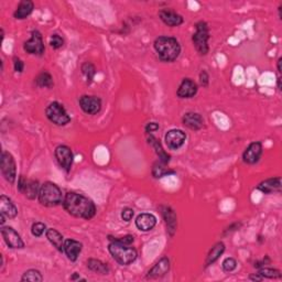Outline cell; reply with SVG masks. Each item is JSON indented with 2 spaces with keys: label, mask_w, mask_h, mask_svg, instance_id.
Segmentation results:
<instances>
[{
  "label": "cell",
  "mask_w": 282,
  "mask_h": 282,
  "mask_svg": "<svg viewBox=\"0 0 282 282\" xmlns=\"http://www.w3.org/2000/svg\"><path fill=\"white\" fill-rule=\"evenodd\" d=\"M262 278L267 279H278L281 278V272L278 269H272V268H266V267H262V268L258 272Z\"/></svg>",
  "instance_id": "33"
},
{
  "label": "cell",
  "mask_w": 282,
  "mask_h": 282,
  "mask_svg": "<svg viewBox=\"0 0 282 282\" xmlns=\"http://www.w3.org/2000/svg\"><path fill=\"white\" fill-rule=\"evenodd\" d=\"M33 9H35V3L31 0H22L20 3L18 4L16 11L13 13V17L18 19V20H23V19L28 18L32 13Z\"/></svg>",
  "instance_id": "24"
},
{
  "label": "cell",
  "mask_w": 282,
  "mask_h": 282,
  "mask_svg": "<svg viewBox=\"0 0 282 282\" xmlns=\"http://www.w3.org/2000/svg\"><path fill=\"white\" fill-rule=\"evenodd\" d=\"M208 82H209V76L207 74V72L203 70L200 73V83L203 86V87H207Z\"/></svg>",
  "instance_id": "40"
},
{
  "label": "cell",
  "mask_w": 282,
  "mask_h": 282,
  "mask_svg": "<svg viewBox=\"0 0 282 282\" xmlns=\"http://www.w3.org/2000/svg\"><path fill=\"white\" fill-rule=\"evenodd\" d=\"M257 190L265 194H271L275 192H280L281 191V178L277 176V178H270L266 181H262L259 185L257 186Z\"/></svg>",
  "instance_id": "22"
},
{
  "label": "cell",
  "mask_w": 282,
  "mask_h": 282,
  "mask_svg": "<svg viewBox=\"0 0 282 282\" xmlns=\"http://www.w3.org/2000/svg\"><path fill=\"white\" fill-rule=\"evenodd\" d=\"M161 213L165 221L166 227H168V232L170 234V236H173L176 231V224H178L174 211L170 206H161Z\"/></svg>",
  "instance_id": "23"
},
{
  "label": "cell",
  "mask_w": 282,
  "mask_h": 282,
  "mask_svg": "<svg viewBox=\"0 0 282 282\" xmlns=\"http://www.w3.org/2000/svg\"><path fill=\"white\" fill-rule=\"evenodd\" d=\"M163 165L164 164H162L161 162H157V163H155L154 168H152V175H154L156 179H160V178H163V176L175 173L173 170L166 169Z\"/></svg>",
  "instance_id": "30"
},
{
  "label": "cell",
  "mask_w": 282,
  "mask_h": 282,
  "mask_svg": "<svg viewBox=\"0 0 282 282\" xmlns=\"http://www.w3.org/2000/svg\"><path fill=\"white\" fill-rule=\"evenodd\" d=\"M1 235L3 241L6 242L9 248L11 249H23L25 248V242L22 241L21 236L10 226L1 227Z\"/></svg>",
  "instance_id": "11"
},
{
  "label": "cell",
  "mask_w": 282,
  "mask_h": 282,
  "mask_svg": "<svg viewBox=\"0 0 282 282\" xmlns=\"http://www.w3.org/2000/svg\"><path fill=\"white\" fill-rule=\"evenodd\" d=\"M50 45H51V47H53V49H55V50L60 49V47H62V46L64 45L63 38H62L59 35L51 36V38H50Z\"/></svg>",
  "instance_id": "37"
},
{
  "label": "cell",
  "mask_w": 282,
  "mask_h": 282,
  "mask_svg": "<svg viewBox=\"0 0 282 282\" xmlns=\"http://www.w3.org/2000/svg\"><path fill=\"white\" fill-rule=\"evenodd\" d=\"M0 169L3 178L7 182L10 184H14L17 179V169H16V161H14L11 154L7 151H2L1 160H0Z\"/></svg>",
  "instance_id": "7"
},
{
  "label": "cell",
  "mask_w": 282,
  "mask_h": 282,
  "mask_svg": "<svg viewBox=\"0 0 282 282\" xmlns=\"http://www.w3.org/2000/svg\"><path fill=\"white\" fill-rule=\"evenodd\" d=\"M80 107L87 115H97L102 109V99L97 96L83 95L79 100Z\"/></svg>",
  "instance_id": "12"
},
{
  "label": "cell",
  "mask_w": 282,
  "mask_h": 282,
  "mask_svg": "<svg viewBox=\"0 0 282 282\" xmlns=\"http://www.w3.org/2000/svg\"><path fill=\"white\" fill-rule=\"evenodd\" d=\"M133 215H135V211H133L132 208H130V207L123 208L122 212H121V218H122V221L130 222L131 219H132V217H133Z\"/></svg>",
  "instance_id": "38"
},
{
  "label": "cell",
  "mask_w": 282,
  "mask_h": 282,
  "mask_svg": "<svg viewBox=\"0 0 282 282\" xmlns=\"http://www.w3.org/2000/svg\"><path fill=\"white\" fill-rule=\"evenodd\" d=\"M13 69L17 73H22L23 69H25V64H23L22 60L19 59V57H14L13 59Z\"/></svg>",
  "instance_id": "39"
},
{
  "label": "cell",
  "mask_w": 282,
  "mask_h": 282,
  "mask_svg": "<svg viewBox=\"0 0 282 282\" xmlns=\"http://www.w3.org/2000/svg\"><path fill=\"white\" fill-rule=\"evenodd\" d=\"M45 236L47 238V241H49L52 245L55 247L56 250H59L60 252H63L64 238L60 232H57L54 228H49V229H46Z\"/></svg>",
  "instance_id": "25"
},
{
  "label": "cell",
  "mask_w": 282,
  "mask_h": 282,
  "mask_svg": "<svg viewBox=\"0 0 282 282\" xmlns=\"http://www.w3.org/2000/svg\"><path fill=\"white\" fill-rule=\"evenodd\" d=\"M35 83L38 87L41 88H51L53 87V78L47 72H41L35 80Z\"/></svg>",
  "instance_id": "29"
},
{
  "label": "cell",
  "mask_w": 282,
  "mask_h": 282,
  "mask_svg": "<svg viewBox=\"0 0 282 282\" xmlns=\"http://www.w3.org/2000/svg\"><path fill=\"white\" fill-rule=\"evenodd\" d=\"M224 251H225V243L223 242H218L217 243H215V245L212 247V249L208 252L205 266L208 267L213 265L214 262L217 261L218 258L224 254Z\"/></svg>",
  "instance_id": "27"
},
{
  "label": "cell",
  "mask_w": 282,
  "mask_h": 282,
  "mask_svg": "<svg viewBox=\"0 0 282 282\" xmlns=\"http://www.w3.org/2000/svg\"><path fill=\"white\" fill-rule=\"evenodd\" d=\"M39 182L35 180H27L25 176H20L18 181V190L19 192L25 194V197L29 200H35L37 197H39L40 192Z\"/></svg>",
  "instance_id": "9"
},
{
  "label": "cell",
  "mask_w": 282,
  "mask_h": 282,
  "mask_svg": "<svg viewBox=\"0 0 282 282\" xmlns=\"http://www.w3.org/2000/svg\"><path fill=\"white\" fill-rule=\"evenodd\" d=\"M81 69H82V73L86 78V82H87V84L92 83L94 80V76L95 74H96V69H95L94 64L89 63V62H86V63L82 65V68Z\"/></svg>",
  "instance_id": "31"
},
{
  "label": "cell",
  "mask_w": 282,
  "mask_h": 282,
  "mask_svg": "<svg viewBox=\"0 0 282 282\" xmlns=\"http://www.w3.org/2000/svg\"><path fill=\"white\" fill-rule=\"evenodd\" d=\"M87 268L99 275H108L109 271H111L107 264H105V262L98 259H89L87 261Z\"/></svg>",
  "instance_id": "28"
},
{
  "label": "cell",
  "mask_w": 282,
  "mask_h": 282,
  "mask_svg": "<svg viewBox=\"0 0 282 282\" xmlns=\"http://www.w3.org/2000/svg\"><path fill=\"white\" fill-rule=\"evenodd\" d=\"M182 122L185 127L190 128L191 130H201L204 126V119L198 113H186L184 114V116L182 118Z\"/></svg>",
  "instance_id": "20"
},
{
  "label": "cell",
  "mask_w": 282,
  "mask_h": 282,
  "mask_svg": "<svg viewBox=\"0 0 282 282\" xmlns=\"http://www.w3.org/2000/svg\"><path fill=\"white\" fill-rule=\"evenodd\" d=\"M278 89L281 90V78H278Z\"/></svg>",
  "instance_id": "45"
},
{
  "label": "cell",
  "mask_w": 282,
  "mask_h": 282,
  "mask_svg": "<svg viewBox=\"0 0 282 282\" xmlns=\"http://www.w3.org/2000/svg\"><path fill=\"white\" fill-rule=\"evenodd\" d=\"M45 115L46 118L49 119L52 123L60 127L66 126L71 121V117L69 116L68 112L65 111L63 105H61L57 102L51 103L49 106L46 107Z\"/></svg>",
  "instance_id": "6"
},
{
  "label": "cell",
  "mask_w": 282,
  "mask_h": 282,
  "mask_svg": "<svg viewBox=\"0 0 282 282\" xmlns=\"http://www.w3.org/2000/svg\"><path fill=\"white\" fill-rule=\"evenodd\" d=\"M39 202L43 206L55 207L63 203V195L61 189L53 182H45L41 185L39 192Z\"/></svg>",
  "instance_id": "3"
},
{
  "label": "cell",
  "mask_w": 282,
  "mask_h": 282,
  "mask_svg": "<svg viewBox=\"0 0 282 282\" xmlns=\"http://www.w3.org/2000/svg\"><path fill=\"white\" fill-rule=\"evenodd\" d=\"M159 17L162 22L169 27H179L183 23V17L170 9H163L159 11Z\"/></svg>",
  "instance_id": "19"
},
{
  "label": "cell",
  "mask_w": 282,
  "mask_h": 282,
  "mask_svg": "<svg viewBox=\"0 0 282 282\" xmlns=\"http://www.w3.org/2000/svg\"><path fill=\"white\" fill-rule=\"evenodd\" d=\"M198 93V85L191 79H184L180 84L176 95L180 98H192Z\"/></svg>",
  "instance_id": "17"
},
{
  "label": "cell",
  "mask_w": 282,
  "mask_h": 282,
  "mask_svg": "<svg viewBox=\"0 0 282 282\" xmlns=\"http://www.w3.org/2000/svg\"><path fill=\"white\" fill-rule=\"evenodd\" d=\"M82 248H83L82 242H80L75 240H66L64 241L63 252H65V255L69 258V260L74 262L78 260L81 251H82Z\"/></svg>",
  "instance_id": "18"
},
{
  "label": "cell",
  "mask_w": 282,
  "mask_h": 282,
  "mask_svg": "<svg viewBox=\"0 0 282 282\" xmlns=\"http://www.w3.org/2000/svg\"><path fill=\"white\" fill-rule=\"evenodd\" d=\"M108 251L111 252L115 261H117L121 266H129L138 257V252L135 248L116 242H111L108 245Z\"/></svg>",
  "instance_id": "4"
},
{
  "label": "cell",
  "mask_w": 282,
  "mask_h": 282,
  "mask_svg": "<svg viewBox=\"0 0 282 282\" xmlns=\"http://www.w3.org/2000/svg\"><path fill=\"white\" fill-rule=\"evenodd\" d=\"M281 62H282V57H280V59L278 60V72H279L280 74H281V72H282L281 71Z\"/></svg>",
  "instance_id": "43"
},
{
  "label": "cell",
  "mask_w": 282,
  "mask_h": 282,
  "mask_svg": "<svg viewBox=\"0 0 282 282\" xmlns=\"http://www.w3.org/2000/svg\"><path fill=\"white\" fill-rule=\"evenodd\" d=\"M80 279H81V277L78 276L76 274H74V276L71 278V280H80Z\"/></svg>",
  "instance_id": "44"
},
{
  "label": "cell",
  "mask_w": 282,
  "mask_h": 282,
  "mask_svg": "<svg viewBox=\"0 0 282 282\" xmlns=\"http://www.w3.org/2000/svg\"><path fill=\"white\" fill-rule=\"evenodd\" d=\"M23 50L27 53L32 55H43L44 53V43H43V38L40 31L33 30L31 33L30 40H28L25 44H23Z\"/></svg>",
  "instance_id": "8"
},
{
  "label": "cell",
  "mask_w": 282,
  "mask_h": 282,
  "mask_svg": "<svg viewBox=\"0 0 282 282\" xmlns=\"http://www.w3.org/2000/svg\"><path fill=\"white\" fill-rule=\"evenodd\" d=\"M0 214L7 218H14L18 215V208L6 195L0 197Z\"/></svg>",
  "instance_id": "21"
},
{
  "label": "cell",
  "mask_w": 282,
  "mask_h": 282,
  "mask_svg": "<svg viewBox=\"0 0 282 282\" xmlns=\"http://www.w3.org/2000/svg\"><path fill=\"white\" fill-rule=\"evenodd\" d=\"M262 155V143L260 141L251 142L242 154V160L247 164H255L260 160Z\"/></svg>",
  "instance_id": "14"
},
{
  "label": "cell",
  "mask_w": 282,
  "mask_h": 282,
  "mask_svg": "<svg viewBox=\"0 0 282 282\" xmlns=\"http://www.w3.org/2000/svg\"><path fill=\"white\" fill-rule=\"evenodd\" d=\"M157 130H159V123L157 122H149L148 125L146 126V132L147 133H151V132H155Z\"/></svg>",
  "instance_id": "41"
},
{
  "label": "cell",
  "mask_w": 282,
  "mask_h": 282,
  "mask_svg": "<svg viewBox=\"0 0 282 282\" xmlns=\"http://www.w3.org/2000/svg\"><path fill=\"white\" fill-rule=\"evenodd\" d=\"M135 223L140 232H150L157 225V217L151 213H141L137 216Z\"/></svg>",
  "instance_id": "15"
},
{
  "label": "cell",
  "mask_w": 282,
  "mask_h": 282,
  "mask_svg": "<svg viewBox=\"0 0 282 282\" xmlns=\"http://www.w3.org/2000/svg\"><path fill=\"white\" fill-rule=\"evenodd\" d=\"M209 30L206 22L200 21L195 25V32L192 37L195 49L201 55H206L209 51L208 47Z\"/></svg>",
  "instance_id": "5"
},
{
  "label": "cell",
  "mask_w": 282,
  "mask_h": 282,
  "mask_svg": "<svg viewBox=\"0 0 282 282\" xmlns=\"http://www.w3.org/2000/svg\"><path fill=\"white\" fill-rule=\"evenodd\" d=\"M222 267H223V270L225 272H232L237 268V261L232 257L226 258V259L223 261Z\"/></svg>",
  "instance_id": "36"
},
{
  "label": "cell",
  "mask_w": 282,
  "mask_h": 282,
  "mask_svg": "<svg viewBox=\"0 0 282 282\" xmlns=\"http://www.w3.org/2000/svg\"><path fill=\"white\" fill-rule=\"evenodd\" d=\"M63 207L70 215L88 221L96 215V206L88 198L82 194L69 192L63 200Z\"/></svg>",
  "instance_id": "1"
},
{
  "label": "cell",
  "mask_w": 282,
  "mask_h": 282,
  "mask_svg": "<svg viewBox=\"0 0 282 282\" xmlns=\"http://www.w3.org/2000/svg\"><path fill=\"white\" fill-rule=\"evenodd\" d=\"M148 142H149V145H151L152 148L156 150V154L158 155V157H159V161L161 162V163L164 165L168 164L170 162V156L163 150L160 141L154 136H149L148 137Z\"/></svg>",
  "instance_id": "26"
},
{
  "label": "cell",
  "mask_w": 282,
  "mask_h": 282,
  "mask_svg": "<svg viewBox=\"0 0 282 282\" xmlns=\"http://www.w3.org/2000/svg\"><path fill=\"white\" fill-rule=\"evenodd\" d=\"M155 50L162 62L171 63L174 62L181 54V45L175 38L159 37L154 43Z\"/></svg>",
  "instance_id": "2"
},
{
  "label": "cell",
  "mask_w": 282,
  "mask_h": 282,
  "mask_svg": "<svg viewBox=\"0 0 282 282\" xmlns=\"http://www.w3.org/2000/svg\"><path fill=\"white\" fill-rule=\"evenodd\" d=\"M170 270V260L169 258L163 257L157 262V264L152 267L147 275L148 279L154 278H161V277L165 276Z\"/></svg>",
  "instance_id": "16"
},
{
  "label": "cell",
  "mask_w": 282,
  "mask_h": 282,
  "mask_svg": "<svg viewBox=\"0 0 282 282\" xmlns=\"http://www.w3.org/2000/svg\"><path fill=\"white\" fill-rule=\"evenodd\" d=\"M165 145L170 150H178L186 140V133L181 129H171L165 133Z\"/></svg>",
  "instance_id": "13"
},
{
  "label": "cell",
  "mask_w": 282,
  "mask_h": 282,
  "mask_svg": "<svg viewBox=\"0 0 282 282\" xmlns=\"http://www.w3.org/2000/svg\"><path fill=\"white\" fill-rule=\"evenodd\" d=\"M249 279L250 280H254V281H261L262 279V277L259 275V274H256V275H251L250 277H249Z\"/></svg>",
  "instance_id": "42"
},
{
  "label": "cell",
  "mask_w": 282,
  "mask_h": 282,
  "mask_svg": "<svg viewBox=\"0 0 282 282\" xmlns=\"http://www.w3.org/2000/svg\"><path fill=\"white\" fill-rule=\"evenodd\" d=\"M45 232H46V226L44 223L37 222L31 226V234L37 238L41 237Z\"/></svg>",
  "instance_id": "34"
},
{
  "label": "cell",
  "mask_w": 282,
  "mask_h": 282,
  "mask_svg": "<svg viewBox=\"0 0 282 282\" xmlns=\"http://www.w3.org/2000/svg\"><path fill=\"white\" fill-rule=\"evenodd\" d=\"M54 155L61 168L69 173L72 169V165H73V159H74L73 152H72L71 148L64 145L57 146Z\"/></svg>",
  "instance_id": "10"
},
{
  "label": "cell",
  "mask_w": 282,
  "mask_h": 282,
  "mask_svg": "<svg viewBox=\"0 0 282 282\" xmlns=\"http://www.w3.org/2000/svg\"><path fill=\"white\" fill-rule=\"evenodd\" d=\"M108 240L111 242H116L119 243H122V245H127V246H130L131 243L135 241V238H133L132 235H126V236H122V237H112V236H108Z\"/></svg>",
  "instance_id": "35"
},
{
  "label": "cell",
  "mask_w": 282,
  "mask_h": 282,
  "mask_svg": "<svg viewBox=\"0 0 282 282\" xmlns=\"http://www.w3.org/2000/svg\"><path fill=\"white\" fill-rule=\"evenodd\" d=\"M21 281H32V282H42L43 277L39 270L30 269L23 274Z\"/></svg>",
  "instance_id": "32"
}]
</instances>
